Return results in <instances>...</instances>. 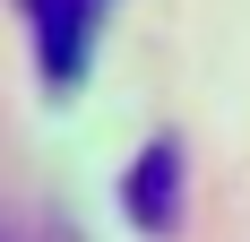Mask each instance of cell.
I'll use <instances>...</instances> for the list:
<instances>
[{
    "label": "cell",
    "mask_w": 250,
    "mask_h": 242,
    "mask_svg": "<svg viewBox=\"0 0 250 242\" xmlns=\"http://www.w3.org/2000/svg\"><path fill=\"white\" fill-rule=\"evenodd\" d=\"M104 9H112V0H26V35H35L43 87H78V78H86L95 35H104Z\"/></svg>",
    "instance_id": "cell-1"
},
{
    "label": "cell",
    "mask_w": 250,
    "mask_h": 242,
    "mask_svg": "<svg viewBox=\"0 0 250 242\" xmlns=\"http://www.w3.org/2000/svg\"><path fill=\"white\" fill-rule=\"evenodd\" d=\"M181 191H190V165H181V139H147L138 156H129L121 173V208L138 234H181Z\"/></svg>",
    "instance_id": "cell-2"
}]
</instances>
